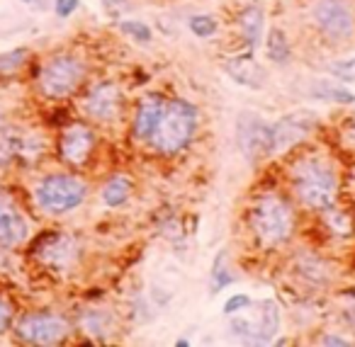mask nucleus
<instances>
[{
	"mask_svg": "<svg viewBox=\"0 0 355 347\" xmlns=\"http://www.w3.org/2000/svg\"><path fill=\"white\" fill-rule=\"evenodd\" d=\"M25 146H27V139H22L17 129H3L0 131V166H8L10 160H15Z\"/></svg>",
	"mask_w": 355,
	"mask_h": 347,
	"instance_id": "obj_20",
	"label": "nucleus"
},
{
	"mask_svg": "<svg viewBox=\"0 0 355 347\" xmlns=\"http://www.w3.org/2000/svg\"><path fill=\"white\" fill-rule=\"evenodd\" d=\"M130 192H132V182L127 175H114L105 182L103 187V202L108 207H122L127 199H130Z\"/></svg>",
	"mask_w": 355,
	"mask_h": 347,
	"instance_id": "obj_18",
	"label": "nucleus"
},
{
	"mask_svg": "<svg viewBox=\"0 0 355 347\" xmlns=\"http://www.w3.org/2000/svg\"><path fill=\"white\" fill-rule=\"evenodd\" d=\"M319 342H321V345H341V347L350 345V340H345V337H341V335H323Z\"/></svg>",
	"mask_w": 355,
	"mask_h": 347,
	"instance_id": "obj_31",
	"label": "nucleus"
},
{
	"mask_svg": "<svg viewBox=\"0 0 355 347\" xmlns=\"http://www.w3.org/2000/svg\"><path fill=\"white\" fill-rule=\"evenodd\" d=\"M314 119L317 117L312 112H295L282 117L280 122L270 124V129H273V155L287 153L292 146L299 144L314 129Z\"/></svg>",
	"mask_w": 355,
	"mask_h": 347,
	"instance_id": "obj_9",
	"label": "nucleus"
},
{
	"mask_svg": "<svg viewBox=\"0 0 355 347\" xmlns=\"http://www.w3.org/2000/svg\"><path fill=\"white\" fill-rule=\"evenodd\" d=\"M122 107V92L114 83H97L83 100V110L95 122H112Z\"/></svg>",
	"mask_w": 355,
	"mask_h": 347,
	"instance_id": "obj_10",
	"label": "nucleus"
},
{
	"mask_svg": "<svg viewBox=\"0 0 355 347\" xmlns=\"http://www.w3.org/2000/svg\"><path fill=\"white\" fill-rule=\"evenodd\" d=\"M10 318H12V311H10V306H8L5 301L0 299V331H5V328H8V323H10Z\"/></svg>",
	"mask_w": 355,
	"mask_h": 347,
	"instance_id": "obj_30",
	"label": "nucleus"
},
{
	"mask_svg": "<svg viewBox=\"0 0 355 347\" xmlns=\"http://www.w3.org/2000/svg\"><path fill=\"white\" fill-rule=\"evenodd\" d=\"M86 182L75 175H47L34 187V199H37L39 209L51 216H61V214L81 207L86 202Z\"/></svg>",
	"mask_w": 355,
	"mask_h": 347,
	"instance_id": "obj_4",
	"label": "nucleus"
},
{
	"mask_svg": "<svg viewBox=\"0 0 355 347\" xmlns=\"http://www.w3.org/2000/svg\"><path fill=\"white\" fill-rule=\"evenodd\" d=\"M27 59V49H15V51L0 53V73H12Z\"/></svg>",
	"mask_w": 355,
	"mask_h": 347,
	"instance_id": "obj_26",
	"label": "nucleus"
},
{
	"mask_svg": "<svg viewBox=\"0 0 355 347\" xmlns=\"http://www.w3.org/2000/svg\"><path fill=\"white\" fill-rule=\"evenodd\" d=\"M236 136H238V149L243 151V155L251 163L273 155V129L258 114L243 112L236 124Z\"/></svg>",
	"mask_w": 355,
	"mask_h": 347,
	"instance_id": "obj_7",
	"label": "nucleus"
},
{
	"mask_svg": "<svg viewBox=\"0 0 355 347\" xmlns=\"http://www.w3.org/2000/svg\"><path fill=\"white\" fill-rule=\"evenodd\" d=\"M328 73L334 75V78L343 80V83H355V56L328 64Z\"/></svg>",
	"mask_w": 355,
	"mask_h": 347,
	"instance_id": "obj_25",
	"label": "nucleus"
},
{
	"mask_svg": "<svg viewBox=\"0 0 355 347\" xmlns=\"http://www.w3.org/2000/svg\"><path fill=\"white\" fill-rule=\"evenodd\" d=\"M312 17L323 37L343 42L355 32V15L345 0H314Z\"/></svg>",
	"mask_w": 355,
	"mask_h": 347,
	"instance_id": "obj_6",
	"label": "nucleus"
},
{
	"mask_svg": "<svg viewBox=\"0 0 355 347\" xmlns=\"http://www.w3.org/2000/svg\"><path fill=\"white\" fill-rule=\"evenodd\" d=\"M195 129H197V110L185 100H171L168 105H163L151 144L156 146L158 153L173 155L190 144Z\"/></svg>",
	"mask_w": 355,
	"mask_h": 347,
	"instance_id": "obj_3",
	"label": "nucleus"
},
{
	"mask_svg": "<svg viewBox=\"0 0 355 347\" xmlns=\"http://www.w3.org/2000/svg\"><path fill=\"white\" fill-rule=\"evenodd\" d=\"M119 29H122L127 37H132L134 42H139V44H149L151 39H154V32H151V27L144 25V22L122 20V22H119Z\"/></svg>",
	"mask_w": 355,
	"mask_h": 347,
	"instance_id": "obj_23",
	"label": "nucleus"
},
{
	"mask_svg": "<svg viewBox=\"0 0 355 347\" xmlns=\"http://www.w3.org/2000/svg\"><path fill=\"white\" fill-rule=\"evenodd\" d=\"M251 296L248 294H234V296H229L224 304V313L226 316H234V313H241V311H246L248 306H251Z\"/></svg>",
	"mask_w": 355,
	"mask_h": 347,
	"instance_id": "obj_27",
	"label": "nucleus"
},
{
	"mask_svg": "<svg viewBox=\"0 0 355 347\" xmlns=\"http://www.w3.org/2000/svg\"><path fill=\"white\" fill-rule=\"evenodd\" d=\"M232 282H234V277L229 274V270H226V265H224V253H219L215 260V267H212V294L226 289Z\"/></svg>",
	"mask_w": 355,
	"mask_h": 347,
	"instance_id": "obj_24",
	"label": "nucleus"
},
{
	"mask_svg": "<svg viewBox=\"0 0 355 347\" xmlns=\"http://www.w3.org/2000/svg\"><path fill=\"white\" fill-rule=\"evenodd\" d=\"M86 78V66L81 59H75L71 53H59L54 59H49L39 70V90L49 100H64L73 95L75 88L81 86Z\"/></svg>",
	"mask_w": 355,
	"mask_h": 347,
	"instance_id": "obj_5",
	"label": "nucleus"
},
{
	"mask_svg": "<svg viewBox=\"0 0 355 347\" xmlns=\"http://www.w3.org/2000/svg\"><path fill=\"white\" fill-rule=\"evenodd\" d=\"M39 255L54 267H69L78 255V246L75 240L66 233H49V238L42 240L39 246Z\"/></svg>",
	"mask_w": 355,
	"mask_h": 347,
	"instance_id": "obj_14",
	"label": "nucleus"
},
{
	"mask_svg": "<svg viewBox=\"0 0 355 347\" xmlns=\"http://www.w3.org/2000/svg\"><path fill=\"white\" fill-rule=\"evenodd\" d=\"M312 95L319 100L339 102V105H355V95L345 88L336 86L334 80H317L312 86Z\"/></svg>",
	"mask_w": 355,
	"mask_h": 347,
	"instance_id": "obj_19",
	"label": "nucleus"
},
{
	"mask_svg": "<svg viewBox=\"0 0 355 347\" xmlns=\"http://www.w3.org/2000/svg\"><path fill=\"white\" fill-rule=\"evenodd\" d=\"M263 25H265V12L258 5H248L238 15V27H241V37L248 42V47L256 49L263 37Z\"/></svg>",
	"mask_w": 355,
	"mask_h": 347,
	"instance_id": "obj_17",
	"label": "nucleus"
},
{
	"mask_svg": "<svg viewBox=\"0 0 355 347\" xmlns=\"http://www.w3.org/2000/svg\"><path fill=\"white\" fill-rule=\"evenodd\" d=\"M253 323H256V335H258V345H265L270 342L278 331H280V309L278 304L270 299L260 301L258 304V311L253 316Z\"/></svg>",
	"mask_w": 355,
	"mask_h": 347,
	"instance_id": "obj_16",
	"label": "nucleus"
},
{
	"mask_svg": "<svg viewBox=\"0 0 355 347\" xmlns=\"http://www.w3.org/2000/svg\"><path fill=\"white\" fill-rule=\"evenodd\" d=\"M188 345H190L188 337H180V340H175V347H188Z\"/></svg>",
	"mask_w": 355,
	"mask_h": 347,
	"instance_id": "obj_32",
	"label": "nucleus"
},
{
	"mask_svg": "<svg viewBox=\"0 0 355 347\" xmlns=\"http://www.w3.org/2000/svg\"><path fill=\"white\" fill-rule=\"evenodd\" d=\"M27 221L10 202H0V246L15 248L27 240Z\"/></svg>",
	"mask_w": 355,
	"mask_h": 347,
	"instance_id": "obj_13",
	"label": "nucleus"
},
{
	"mask_svg": "<svg viewBox=\"0 0 355 347\" xmlns=\"http://www.w3.org/2000/svg\"><path fill=\"white\" fill-rule=\"evenodd\" d=\"M265 53L268 59L275 61V64H287L290 61V42H287L285 32L282 29H270L268 42H265Z\"/></svg>",
	"mask_w": 355,
	"mask_h": 347,
	"instance_id": "obj_21",
	"label": "nucleus"
},
{
	"mask_svg": "<svg viewBox=\"0 0 355 347\" xmlns=\"http://www.w3.org/2000/svg\"><path fill=\"white\" fill-rule=\"evenodd\" d=\"M22 3H27V5H39L42 0H22Z\"/></svg>",
	"mask_w": 355,
	"mask_h": 347,
	"instance_id": "obj_33",
	"label": "nucleus"
},
{
	"mask_svg": "<svg viewBox=\"0 0 355 347\" xmlns=\"http://www.w3.org/2000/svg\"><path fill=\"white\" fill-rule=\"evenodd\" d=\"M248 221H251L253 235L263 246H282L295 231V211H292L290 202L275 192L260 194L253 202Z\"/></svg>",
	"mask_w": 355,
	"mask_h": 347,
	"instance_id": "obj_2",
	"label": "nucleus"
},
{
	"mask_svg": "<svg viewBox=\"0 0 355 347\" xmlns=\"http://www.w3.org/2000/svg\"><path fill=\"white\" fill-rule=\"evenodd\" d=\"M103 8H105V10H108L112 17H119L130 5H127V0H103Z\"/></svg>",
	"mask_w": 355,
	"mask_h": 347,
	"instance_id": "obj_29",
	"label": "nucleus"
},
{
	"mask_svg": "<svg viewBox=\"0 0 355 347\" xmlns=\"http://www.w3.org/2000/svg\"><path fill=\"white\" fill-rule=\"evenodd\" d=\"M224 73L243 88L251 90H260L265 86V68L253 59V53H241V56H232L224 61Z\"/></svg>",
	"mask_w": 355,
	"mask_h": 347,
	"instance_id": "obj_12",
	"label": "nucleus"
},
{
	"mask_svg": "<svg viewBox=\"0 0 355 347\" xmlns=\"http://www.w3.org/2000/svg\"><path fill=\"white\" fill-rule=\"evenodd\" d=\"M15 333L29 345H56L69 335V323L54 313H27L20 318Z\"/></svg>",
	"mask_w": 355,
	"mask_h": 347,
	"instance_id": "obj_8",
	"label": "nucleus"
},
{
	"mask_svg": "<svg viewBox=\"0 0 355 347\" xmlns=\"http://www.w3.org/2000/svg\"><path fill=\"white\" fill-rule=\"evenodd\" d=\"M93 146H95V133L90 127L86 124H71L64 133H61L59 141V151L61 158L71 166H83L93 153Z\"/></svg>",
	"mask_w": 355,
	"mask_h": 347,
	"instance_id": "obj_11",
	"label": "nucleus"
},
{
	"mask_svg": "<svg viewBox=\"0 0 355 347\" xmlns=\"http://www.w3.org/2000/svg\"><path fill=\"white\" fill-rule=\"evenodd\" d=\"M163 112V100L158 95H146L141 97L139 110H136V119H134V136L139 141H151L154 136V129H156L158 119Z\"/></svg>",
	"mask_w": 355,
	"mask_h": 347,
	"instance_id": "obj_15",
	"label": "nucleus"
},
{
	"mask_svg": "<svg viewBox=\"0 0 355 347\" xmlns=\"http://www.w3.org/2000/svg\"><path fill=\"white\" fill-rule=\"evenodd\" d=\"M292 192L304 207L326 211L339 197V175L334 166L321 155H304L292 163Z\"/></svg>",
	"mask_w": 355,
	"mask_h": 347,
	"instance_id": "obj_1",
	"label": "nucleus"
},
{
	"mask_svg": "<svg viewBox=\"0 0 355 347\" xmlns=\"http://www.w3.org/2000/svg\"><path fill=\"white\" fill-rule=\"evenodd\" d=\"M350 139H353V144H355V124H353V133H350Z\"/></svg>",
	"mask_w": 355,
	"mask_h": 347,
	"instance_id": "obj_34",
	"label": "nucleus"
},
{
	"mask_svg": "<svg viewBox=\"0 0 355 347\" xmlns=\"http://www.w3.org/2000/svg\"><path fill=\"white\" fill-rule=\"evenodd\" d=\"M188 27H190V32H193L195 37H199V39L215 37V34L219 32V22H217L212 15H195V17H190Z\"/></svg>",
	"mask_w": 355,
	"mask_h": 347,
	"instance_id": "obj_22",
	"label": "nucleus"
},
{
	"mask_svg": "<svg viewBox=\"0 0 355 347\" xmlns=\"http://www.w3.org/2000/svg\"><path fill=\"white\" fill-rule=\"evenodd\" d=\"M81 5V0H56L54 3V12L59 17H71Z\"/></svg>",
	"mask_w": 355,
	"mask_h": 347,
	"instance_id": "obj_28",
	"label": "nucleus"
}]
</instances>
